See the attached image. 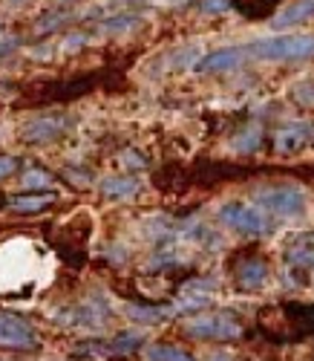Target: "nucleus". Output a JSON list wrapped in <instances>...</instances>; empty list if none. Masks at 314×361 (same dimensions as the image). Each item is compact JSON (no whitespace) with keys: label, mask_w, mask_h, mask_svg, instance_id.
Here are the masks:
<instances>
[{"label":"nucleus","mask_w":314,"mask_h":361,"mask_svg":"<svg viewBox=\"0 0 314 361\" xmlns=\"http://www.w3.org/2000/svg\"><path fill=\"white\" fill-rule=\"evenodd\" d=\"M55 202V191H46L41 188L38 194H20V197H12L9 200V208L18 214H38L44 208H49Z\"/></svg>","instance_id":"nucleus-12"},{"label":"nucleus","mask_w":314,"mask_h":361,"mask_svg":"<svg viewBox=\"0 0 314 361\" xmlns=\"http://www.w3.org/2000/svg\"><path fill=\"white\" fill-rule=\"evenodd\" d=\"M248 58L245 47H225V49H216V52H208L202 61L196 64V73L202 75H216V73H228V70H237L242 61Z\"/></svg>","instance_id":"nucleus-7"},{"label":"nucleus","mask_w":314,"mask_h":361,"mask_svg":"<svg viewBox=\"0 0 314 361\" xmlns=\"http://www.w3.org/2000/svg\"><path fill=\"white\" fill-rule=\"evenodd\" d=\"M308 20H314V0H297V4H289L286 9H280L271 18V26L280 32V29L300 26V23H308Z\"/></svg>","instance_id":"nucleus-11"},{"label":"nucleus","mask_w":314,"mask_h":361,"mask_svg":"<svg viewBox=\"0 0 314 361\" xmlns=\"http://www.w3.org/2000/svg\"><path fill=\"white\" fill-rule=\"evenodd\" d=\"M286 260L291 269H306V272H314V231L297 234L289 249H286Z\"/></svg>","instance_id":"nucleus-9"},{"label":"nucleus","mask_w":314,"mask_h":361,"mask_svg":"<svg viewBox=\"0 0 314 361\" xmlns=\"http://www.w3.org/2000/svg\"><path fill=\"white\" fill-rule=\"evenodd\" d=\"M15 47H18V38H12V35L0 38V55H9V52H12Z\"/></svg>","instance_id":"nucleus-25"},{"label":"nucleus","mask_w":314,"mask_h":361,"mask_svg":"<svg viewBox=\"0 0 314 361\" xmlns=\"http://www.w3.org/2000/svg\"><path fill=\"white\" fill-rule=\"evenodd\" d=\"M294 99L306 107H314V81H303L294 87Z\"/></svg>","instance_id":"nucleus-21"},{"label":"nucleus","mask_w":314,"mask_h":361,"mask_svg":"<svg viewBox=\"0 0 314 361\" xmlns=\"http://www.w3.org/2000/svg\"><path fill=\"white\" fill-rule=\"evenodd\" d=\"M282 315L297 326V336H314V304H286Z\"/></svg>","instance_id":"nucleus-14"},{"label":"nucleus","mask_w":314,"mask_h":361,"mask_svg":"<svg viewBox=\"0 0 314 361\" xmlns=\"http://www.w3.org/2000/svg\"><path fill=\"white\" fill-rule=\"evenodd\" d=\"M127 315L133 321H142V324H159V321L170 318L173 310L170 307H139V304H130L127 307Z\"/></svg>","instance_id":"nucleus-17"},{"label":"nucleus","mask_w":314,"mask_h":361,"mask_svg":"<svg viewBox=\"0 0 314 361\" xmlns=\"http://www.w3.org/2000/svg\"><path fill=\"white\" fill-rule=\"evenodd\" d=\"M52 185V176L46 171H29L23 176V188H49Z\"/></svg>","instance_id":"nucleus-20"},{"label":"nucleus","mask_w":314,"mask_h":361,"mask_svg":"<svg viewBox=\"0 0 314 361\" xmlns=\"http://www.w3.org/2000/svg\"><path fill=\"white\" fill-rule=\"evenodd\" d=\"M245 52L260 61H303L314 55V35H271L251 41Z\"/></svg>","instance_id":"nucleus-1"},{"label":"nucleus","mask_w":314,"mask_h":361,"mask_svg":"<svg viewBox=\"0 0 314 361\" xmlns=\"http://www.w3.org/2000/svg\"><path fill=\"white\" fill-rule=\"evenodd\" d=\"M219 220H222L228 228H234L237 234L245 237H263L274 228V223L260 212L257 205H248V202H225L219 208Z\"/></svg>","instance_id":"nucleus-2"},{"label":"nucleus","mask_w":314,"mask_h":361,"mask_svg":"<svg viewBox=\"0 0 314 361\" xmlns=\"http://www.w3.org/2000/svg\"><path fill=\"white\" fill-rule=\"evenodd\" d=\"M234 6V0H202V12L219 15V12H228Z\"/></svg>","instance_id":"nucleus-23"},{"label":"nucleus","mask_w":314,"mask_h":361,"mask_svg":"<svg viewBox=\"0 0 314 361\" xmlns=\"http://www.w3.org/2000/svg\"><path fill=\"white\" fill-rule=\"evenodd\" d=\"M41 344L35 326L12 315V312H0V347L6 350H35Z\"/></svg>","instance_id":"nucleus-6"},{"label":"nucleus","mask_w":314,"mask_h":361,"mask_svg":"<svg viewBox=\"0 0 314 361\" xmlns=\"http://www.w3.org/2000/svg\"><path fill=\"white\" fill-rule=\"evenodd\" d=\"M184 333L191 338H213V341H234L242 336V324L234 321L225 312H211V315H199L194 321L184 324Z\"/></svg>","instance_id":"nucleus-4"},{"label":"nucleus","mask_w":314,"mask_h":361,"mask_svg":"<svg viewBox=\"0 0 314 361\" xmlns=\"http://www.w3.org/2000/svg\"><path fill=\"white\" fill-rule=\"evenodd\" d=\"M9 4H26V0H9Z\"/></svg>","instance_id":"nucleus-26"},{"label":"nucleus","mask_w":314,"mask_h":361,"mask_svg":"<svg viewBox=\"0 0 314 361\" xmlns=\"http://www.w3.org/2000/svg\"><path fill=\"white\" fill-rule=\"evenodd\" d=\"M139 191V179L133 176H107L101 179V194L110 200H130Z\"/></svg>","instance_id":"nucleus-15"},{"label":"nucleus","mask_w":314,"mask_h":361,"mask_svg":"<svg viewBox=\"0 0 314 361\" xmlns=\"http://www.w3.org/2000/svg\"><path fill=\"white\" fill-rule=\"evenodd\" d=\"M107 318H110V312H107V307H101V304H96V300H89V304H81L73 315H70V326H101V324H107Z\"/></svg>","instance_id":"nucleus-13"},{"label":"nucleus","mask_w":314,"mask_h":361,"mask_svg":"<svg viewBox=\"0 0 314 361\" xmlns=\"http://www.w3.org/2000/svg\"><path fill=\"white\" fill-rule=\"evenodd\" d=\"M277 4V0H234V6L242 9L248 18H254V15H263L265 9H271Z\"/></svg>","instance_id":"nucleus-19"},{"label":"nucleus","mask_w":314,"mask_h":361,"mask_svg":"<svg viewBox=\"0 0 314 361\" xmlns=\"http://www.w3.org/2000/svg\"><path fill=\"white\" fill-rule=\"evenodd\" d=\"M15 171H18V159H15V157H4V154H0V179L12 176Z\"/></svg>","instance_id":"nucleus-24"},{"label":"nucleus","mask_w":314,"mask_h":361,"mask_svg":"<svg viewBox=\"0 0 314 361\" xmlns=\"http://www.w3.org/2000/svg\"><path fill=\"white\" fill-rule=\"evenodd\" d=\"M70 128H73L70 116L46 113V116H38V118H29V122L20 128V139L29 142V145H46V142L61 139Z\"/></svg>","instance_id":"nucleus-5"},{"label":"nucleus","mask_w":314,"mask_h":361,"mask_svg":"<svg viewBox=\"0 0 314 361\" xmlns=\"http://www.w3.org/2000/svg\"><path fill=\"white\" fill-rule=\"evenodd\" d=\"M260 142H263V130L260 128H248L245 133H239L234 139V147L239 150V154H254V150L260 147Z\"/></svg>","instance_id":"nucleus-18"},{"label":"nucleus","mask_w":314,"mask_h":361,"mask_svg":"<svg viewBox=\"0 0 314 361\" xmlns=\"http://www.w3.org/2000/svg\"><path fill=\"white\" fill-rule=\"evenodd\" d=\"M133 23H139V15H118V18L104 20V29H107V32H118V29H127Z\"/></svg>","instance_id":"nucleus-22"},{"label":"nucleus","mask_w":314,"mask_h":361,"mask_svg":"<svg viewBox=\"0 0 314 361\" xmlns=\"http://www.w3.org/2000/svg\"><path fill=\"white\" fill-rule=\"evenodd\" d=\"M311 139V125H286L280 128L277 136H274V150L280 157H291V154H300V150L308 145Z\"/></svg>","instance_id":"nucleus-8"},{"label":"nucleus","mask_w":314,"mask_h":361,"mask_svg":"<svg viewBox=\"0 0 314 361\" xmlns=\"http://www.w3.org/2000/svg\"><path fill=\"white\" fill-rule=\"evenodd\" d=\"M144 358L147 361H196L191 353H184L173 344H150L144 350Z\"/></svg>","instance_id":"nucleus-16"},{"label":"nucleus","mask_w":314,"mask_h":361,"mask_svg":"<svg viewBox=\"0 0 314 361\" xmlns=\"http://www.w3.org/2000/svg\"><path fill=\"white\" fill-rule=\"evenodd\" d=\"M254 200L277 217H300L306 212V194L297 185H265L254 194Z\"/></svg>","instance_id":"nucleus-3"},{"label":"nucleus","mask_w":314,"mask_h":361,"mask_svg":"<svg viewBox=\"0 0 314 361\" xmlns=\"http://www.w3.org/2000/svg\"><path fill=\"white\" fill-rule=\"evenodd\" d=\"M268 281V263L263 257H251L237 266V286L242 292H257Z\"/></svg>","instance_id":"nucleus-10"}]
</instances>
